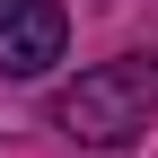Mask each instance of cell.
Returning a JSON list of instances; mask_svg holds the SVG:
<instances>
[{"label":"cell","mask_w":158,"mask_h":158,"mask_svg":"<svg viewBox=\"0 0 158 158\" xmlns=\"http://www.w3.org/2000/svg\"><path fill=\"white\" fill-rule=\"evenodd\" d=\"M149 114H158V53H114L53 97V123L79 149H132L149 132Z\"/></svg>","instance_id":"obj_1"},{"label":"cell","mask_w":158,"mask_h":158,"mask_svg":"<svg viewBox=\"0 0 158 158\" xmlns=\"http://www.w3.org/2000/svg\"><path fill=\"white\" fill-rule=\"evenodd\" d=\"M70 44V9L62 0H9L0 9V79H44Z\"/></svg>","instance_id":"obj_2"},{"label":"cell","mask_w":158,"mask_h":158,"mask_svg":"<svg viewBox=\"0 0 158 158\" xmlns=\"http://www.w3.org/2000/svg\"><path fill=\"white\" fill-rule=\"evenodd\" d=\"M0 9H9V0H0Z\"/></svg>","instance_id":"obj_3"}]
</instances>
